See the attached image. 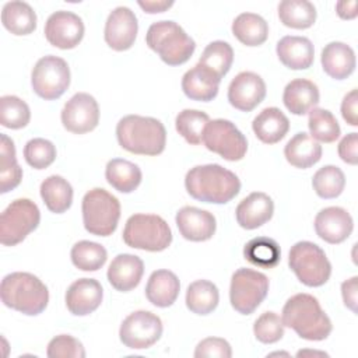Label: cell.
Masks as SVG:
<instances>
[{"mask_svg":"<svg viewBox=\"0 0 358 358\" xmlns=\"http://www.w3.org/2000/svg\"><path fill=\"white\" fill-rule=\"evenodd\" d=\"M232 62L234 49L224 41H214L208 43L199 59V64L211 71L220 80H222V77L229 71Z\"/></svg>","mask_w":358,"mask_h":358,"instance_id":"obj_37","label":"cell"},{"mask_svg":"<svg viewBox=\"0 0 358 358\" xmlns=\"http://www.w3.org/2000/svg\"><path fill=\"white\" fill-rule=\"evenodd\" d=\"M341 295L344 305L357 313V301H358V277L354 275L350 280H345L341 284Z\"/></svg>","mask_w":358,"mask_h":358,"instance_id":"obj_50","label":"cell"},{"mask_svg":"<svg viewBox=\"0 0 358 358\" xmlns=\"http://www.w3.org/2000/svg\"><path fill=\"white\" fill-rule=\"evenodd\" d=\"M27 164L35 169H45L56 159V147L46 138H32L24 147Z\"/></svg>","mask_w":358,"mask_h":358,"instance_id":"obj_44","label":"cell"},{"mask_svg":"<svg viewBox=\"0 0 358 358\" xmlns=\"http://www.w3.org/2000/svg\"><path fill=\"white\" fill-rule=\"evenodd\" d=\"M210 117L206 112L197 109H183L175 119L178 133L192 145L203 143V134Z\"/></svg>","mask_w":358,"mask_h":358,"instance_id":"obj_39","label":"cell"},{"mask_svg":"<svg viewBox=\"0 0 358 358\" xmlns=\"http://www.w3.org/2000/svg\"><path fill=\"white\" fill-rule=\"evenodd\" d=\"M22 179V169L15 158V147L7 134L0 136V193L15 189Z\"/></svg>","mask_w":358,"mask_h":358,"instance_id":"obj_34","label":"cell"},{"mask_svg":"<svg viewBox=\"0 0 358 358\" xmlns=\"http://www.w3.org/2000/svg\"><path fill=\"white\" fill-rule=\"evenodd\" d=\"M144 274L143 260L130 253L117 255L109 264L108 268V281L109 284L122 292L134 289Z\"/></svg>","mask_w":358,"mask_h":358,"instance_id":"obj_21","label":"cell"},{"mask_svg":"<svg viewBox=\"0 0 358 358\" xmlns=\"http://www.w3.org/2000/svg\"><path fill=\"white\" fill-rule=\"evenodd\" d=\"M340 158L350 165H357L358 162V134L348 133L344 136L338 144Z\"/></svg>","mask_w":358,"mask_h":358,"instance_id":"obj_48","label":"cell"},{"mask_svg":"<svg viewBox=\"0 0 358 358\" xmlns=\"http://www.w3.org/2000/svg\"><path fill=\"white\" fill-rule=\"evenodd\" d=\"M274 203L271 197L263 192L250 193L235 210L238 224L245 229H256L271 220Z\"/></svg>","mask_w":358,"mask_h":358,"instance_id":"obj_22","label":"cell"},{"mask_svg":"<svg viewBox=\"0 0 358 358\" xmlns=\"http://www.w3.org/2000/svg\"><path fill=\"white\" fill-rule=\"evenodd\" d=\"M196 358H231L232 350L227 340L220 337H207L201 340L196 350Z\"/></svg>","mask_w":358,"mask_h":358,"instance_id":"obj_47","label":"cell"},{"mask_svg":"<svg viewBox=\"0 0 358 358\" xmlns=\"http://www.w3.org/2000/svg\"><path fill=\"white\" fill-rule=\"evenodd\" d=\"M162 336L161 319L148 310L130 313L120 324L119 337L123 345L131 350H144L154 345Z\"/></svg>","mask_w":358,"mask_h":358,"instance_id":"obj_13","label":"cell"},{"mask_svg":"<svg viewBox=\"0 0 358 358\" xmlns=\"http://www.w3.org/2000/svg\"><path fill=\"white\" fill-rule=\"evenodd\" d=\"M282 323L299 337L309 341H320L329 337L333 324L322 309L319 301L310 294L292 295L282 308Z\"/></svg>","mask_w":358,"mask_h":358,"instance_id":"obj_2","label":"cell"},{"mask_svg":"<svg viewBox=\"0 0 358 358\" xmlns=\"http://www.w3.org/2000/svg\"><path fill=\"white\" fill-rule=\"evenodd\" d=\"M145 42L168 66L186 63L196 49L194 41L175 21H157L151 24Z\"/></svg>","mask_w":358,"mask_h":358,"instance_id":"obj_5","label":"cell"},{"mask_svg":"<svg viewBox=\"0 0 358 358\" xmlns=\"http://www.w3.org/2000/svg\"><path fill=\"white\" fill-rule=\"evenodd\" d=\"M43 32L46 41L52 46L59 49H73L84 36V24L77 14L59 10L49 15Z\"/></svg>","mask_w":358,"mask_h":358,"instance_id":"obj_15","label":"cell"},{"mask_svg":"<svg viewBox=\"0 0 358 358\" xmlns=\"http://www.w3.org/2000/svg\"><path fill=\"white\" fill-rule=\"evenodd\" d=\"M343 119L350 126H358V91L351 90L341 102Z\"/></svg>","mask_w":358,"mask_h":358,"instance_id":"obj_49","label":"cell"},{"mask_svg":"<svg viewBox=\"0 0 358 358\" xmlns=\"http://www.w3.org/2000/svg\"><path fill=\"white\" fill-rule=\"evenodd\" d=\"M41 221L38 206L29 199L11 201L0 217V242L4 246H15L31 234Z\"/></svg>","mask_w":358,"mask_h":358,"instance_id":"obj_9","label":"cell"},{"mask_svg":"<svg viewBox=\"0 0 358 358\" xmlns=\"http://www.w3.org/2000/svg\"><path fill=\"white\" fill-rule=\"evenodd\" d=\"M357 0H344V1H337L336 3V10L340 18L343 20H352L357 17Z\"/></svg>","mask_w":358,"mask_h":358,"instance_id":"obj_52","label":"cell"},{"mask_svg":"<svg viewBox=\"0 0 358 358\" xmlns=\"http://www.w3.org/2000/svg\"><path fill=\"white\" fill-rule=\"evenodd\" d=\"M203 144L207 150L227 161H239L248 151V140L242 131L227 119L210 120L204 129Z\"/></svg>","mask_w":358,"mask_h":358,"instance_id":"obj_12","label":"cell"},{"mask_svg":"<svg viewBox=\"0 0 358 358\" xmlns=\"http://www.w3.org/2000/svg\"><path fill=\"white\" fill-rule=\"evenodd\" d=\"M289 268L308 287H320L331 274V264L320 246L309 241L296 242L288 253Z\"/></svg>","mask_w":358,"mask_h":358,"instance_id":"obj_8","label":"cell"},{"mask_svg":"<svg viewBox=\"0 0 358 358\" xmlns=\"http://www.w3.org/2000/svg\"><path fill=\"white\" fill-rule=\"evenodd\" d=\"M138 6L148 14H155V13H164L168 8L173 6L172 0H138Z\"/></svg>","mask_w":358,"mask_h":358,"instance_id":"obj_51","label":"cell"},{"mask_svg":"<svg viewBox=\"0 0 358 358\" xmlns=\"http://www.w3.org/2000/svg\"><path fill=\"white\" fill-rule=\"evenodd\" d=\"M352 228V217L341 207H326L315 217L316 235L331 245L344 242L351 235Z\"/></svg>","mask_w":358,"mask_h":358,"instance_id":"obj_18","label":"cell"},{"mask_svg":"<svg viewBox=\"0 0 358 358\" xmlns=\"http://www.w3.org/2000/svg\"><path fill=\"white\" fill-rule=\"evenodd\" d=\"M71 262L73 264L83 271H96L99 270L106 259L108 252L106 249L91 241H80L71 248Z\"/></svg>","mask_w":358,"mask_h":358,"instance_id":"obj_40","label":"cell"},{"mask_svg":"<svg viewBox=\"0 0 358 358\" xmlns=\"http://www.w3.org/2000/svg\"><path fill=\"white\" fill-rule=\"evenodd\" d=\"M232 34L246 46H259L268 36V25L259 14L242 13L232 22Z\"/></svg>","mask_w":358,"mask_h":358,"instance_id":"obj_33","label":"cell"},{"mask_svg":"<svg viewBox=\"0 0 358 358\" xmlns=\"http://www.w3.org/2000/svg\"><path fill=\"white\" fill-rule=\"evenodd\" d=\"M41 197L49 211L62 214L73 203V187L63 176L50 175L41 183Z\"/></svg>","mask_w":358,"mask_h":358,"instance_id":"obj_32","label":"cell"},{"mask_svg":"<svg viewBox=\"0 0 358 358\" xmlns=\"http://www.w3.org/2000/svg\"><path fill=\"white\" fill-rule=\"evenodd\" d=\"M31 110L27 102L15 95L0 98V123L7 129H22L29 123Z\"/></svg>","mask_w":358,"mask_h":358,"instance_id":"obj_43","label":"cell"},{"mask_svg":"<svg viewBox=\"0 0 358 358\" xmlns=\"http://www.w3.org/2000/svg\"><path fill=\"white\" fill-rule=\"evenodd\" d=\"M322 67L334 80H344L355 70V53L344 42H330L322 50Z\"/></svg>","mask_w":358,"mask_h":358,"instance_id":"obj_25","label":"cell"},{"mask_svg":"<svg viewBox=\"0 0 358 358\" xmlns=\"http://www.w3.org/2000/svg\"><path fill=\"white\" fill-rule=\"evenodd\" d=\"M34 92L46 101L60 98L70 85V69L64 59L53 55L41 57L32 69Z\"/></svg>","mask_w":358,"mask_h":358,"instance_id":"obj_11","label":"cell"},{"mask_svg":"<svg viewBox=\"0 0 358 358\" xmlns=\"http://www.w3.org/2000/svg\"><path fill=\"white\" fill-rule=\"evenodd\" d=\"M252 129L260 141L266 144H275L288 133L289 120L278 108H264L253 119Z\"/></svg>","mask_w":358,"mask_h":358,"instance_id":"obj_28","label":"cell"},{"mask_svg":"<svg viewBox=\"0 0 358 358\" xmlns=\"http://www.w3.org/2000/svg\"><path fill=\"white\" fill-rule=\"evenodd\" d=\"M303 355H322V357H327L326 352H320V351H299L296 354V357H303Z\"/></svg>","mask_w":358,"mask_h":358,"instance_id":"obj_53","label":"cell"},{"mask_svg":"<svg viewBox=\"0 0 358 358\" xmlns=\"http://www.w3.org/2000/svg\"><path fill=\"white\" fill-rule=\"evenodd\" d=\"M308 127L309 136L322 143H333L341 134L340 124L334 115L323 108H313L309 112Z\"/></svg>","mask_w":358,"mask_h":358,"instance_id":"obj_41","label":"cell"},{"mask_svg":"<svg viewBox=\"0 0 358 358\" xmlns=\"http://www.w3.org/2000/svg\"><path fill=\"white\" fill-rule=\"evenodd\" d=\"M179 289L180 282L175 273L169 270H157L151 273L147 281L145 296L152 305L168 308L176 301Z\"/></svg>","mask_w":358,"mask_h":358,"instance_id":"obj_27","label":"cell"},{"mask_svg":"<svg viewBox=\"0 0 358 358\" xmlns=\"http://www.w3.org/2000/svg\"><path fill=\"white\" fill-rule=\"evenodd\" d=\"M103 298L101 284L94 278H78L66 291V306L76 316H87L99 308Z\"/></svg>","mask_w":358,"mask_h":358,"instance_id":"obj_20","label":"cell"},{"mask_svg":"<svg viewBox=\"0 0 358 358\" xmlns=\"http://www.w3.org/2000/svg\"><path fill=\"white\" fill-rule=\"evenodd\" d=\"M46 355L50 358H84L85 350L81 341L73 336L60 334L49 341Z\"/></svg>","mask_w":358,"mask_h":358,"instance_id":"obj_46","label":"cell"},{"mask_svg":"<svg viewBox=\"0 0 358 358\" xmlns=\"http://www.w3.org/2000/svg\"><path fill=\"white\" fill-rule=\"evenodd\" d=\"M268 278L252 268H238L231 278L229 301L232 308L241 315L253 313L268 292Z\"/></svg>","mask_w":358,"mask_h":358,"instance_id":"obj_10","label":"cell"},{"mask_svg":"<svg viewBox=\"0 0 358 358\" xmlns=\"http://www.w3.org/2000/svg\"><path fill=\"white\" fill-rule=\"evenodd\" d=\"M285 159L295 168L306 169L322 158V145L308 133H296L284 148Z\"/></svg>","mask_w":358,"mask_h":358,"instance_id":"obj_29","label":"cell"},{"mask_svg":"<svg viewBox=\"0 0 358 358\" xmlns=\"http://www.w3.org/2000/svg\"><path fill=\"white\" fill-rule=\"evenodd\" d=\"M266 96V83L253 71H242L228 87L229 103L242 112L253 110Z\"/></svg>","mask_w":358,"mask_h":358,"instance_id":"obj_17","label":"cell"},{"mask_svg":"<svg viewBox=\"0 0 358 358\" xmlns=\"http://www.w3.org/2000/svg\"><path fill=\"white\" fill-rule=\"evenodd\" d=\"M84 228L96 236H109L115 232L120 218V203L102 187L91 189L81 203Z\"/></svg>","mask_w":358,"mask_h":358,"instance_id":"obj_6","label":"cell"},{"mask_svg":"<svg viewBox=\"0 0 358 358\" xmlns=\"http://www.w3.org/2000/svg\"><path fill=\"white\" fill-rule=\"evenodd\" d=\"M220 301L218 288L208 280L193 281L186 291V306L196 315L211 313Z\"/></svg>","mask_w":358,"mask_h":358,"instance_id":"obj_35","label":"cell"},{"mask_svg":"<svg viewBox=\"0 0 358 358\" xmlns=\"http://www.w3.org/2000/svg\"><path fill=\"white\" fill-rule=\"evenodd\" d=\"M1 302L27 316L42 313L49 302L48 287L34 274L15 271L7 274L0 285Z\"/></svg>","mask_w":358,"mask_h":358,"instance_id":"obj_4","label":"cell"},{"mask_svg":"<svg viewBox=\"0 0 358 358\" xmlns=\"http://www.w3.org/2000/svg\"><path fill=\"white\" fill-rule=\"evenodd\" d=\"M175 220L180 235L187 241L204 242L215 234V217L207 210L186 206L176 213Z\"/></svg>","mask_w":358,"mask_h":358,"instance_id":"obj_19","label":"cell"},{"mask_svg":"<svg viewBox=\"0 0 358 358\" xmlns=\"http://www.w3.org/2000/svg\"><path fill=\"white\" fill-rule=\"evenodd\" d=\"M64 129L74 134L92 131L99 123V106L95 98L87 92L74 94L62 109Z\"/></svg>","mask_w":358,"mask_h":358,"instance_id":"obj_14","label":"cell"},{"mask_svg":"<svg viewBox=\"0 0 358 358\" xmlns=\"http://www.w3.org/2000/svg\"><path fill=\"white\" fill-rule=\"evenodd\" d=\"M312 186L319 197L336 199L344 190L345 176L338 166L326 165L316 171L312 178Z\"/></svg>","mask_w":358,"mask_h":358,"instance_id":"obj_42","label":"cell"},{"mask_svg":"<svg viewBox=\"0 0 358 358\" xmlns=\"http://www.w3.org/2000/svg\"><path fill=\"white\" fill-rule=\"evenodd\" d=\"M1 22L14 35H28L36 28V14L25 1H8L1 10Z\"/></svg>","mask_w":358,"mask_h":358,"instance_id":"obj_31","label":"cell"},{"mask_svg":"<svg viewBox=\"0 0 358 358\" xmlns=\"http://www.w3.org/2000/svg\"><path fill=\"white\" fill-rule=\"evenodd\" d=\"M280 62L291 70H306L312 66L315 49L306 36L287 35L277 42L275 48Z\"/></svg>","mask_w":358,"mask_h":358,"instance_id":"obj_23","label":"cell"},{"mask_svg":"<svg viewBox=\"0 0 358 358\" xmlns=\"http://www.w3.org/2000/svg\"><path fill=\"white\" fill-rule=\"evenodd\" d=\"M320 95L317 85L306 78H295L289 81L282 94L285 108L298 116L309 113L319 103Z\"/></svg>","mask_w":358,"mask_h":358,"instance_id":"obj_24","label":"cell"},{"mask_svg":"<svg viewBox=\"0 0 358 358\" xmlns=\"http://www.w3.org/2000/svg\"><path fill=\"white\" fill-rule=\"evenodd\" d=\"M187 193L199 201L225 204L241 190L239 178L218 164L197 165L185 178Z\"/></svg>","mask_w":358,"mask_h":358,"instance_id":"obj_1","label":"cell"},{"mask_svg":"<svg viewBox=\"0 0 358 358\" xmlns=\"http://www.w3.org/2000/svg\"><path fill=\"white\" fill-rule=\"evenodd\" d=\"M123 241L134 249L161 252L171 245L172 232L168 222L157 214H134L126 221Z\"/></svg>","mask_w":358,"mask_h":358,"instance_id":"obj_7","label":"cell"},{"mask_svg":"<svg viewBox=\"0 0 358 358\" xmlns=\"http://www.w3.org/2000/svg\"><path fill=\"white\" fill-rule=\"evenodd\" d=\"M137 31L138 22L136 14L129 7H116L110 11L105 22V42L113 50H127L133 46L137 36Z\"/></svg>","mask_w":358,"mask_h":358,"instance_id":"obj_16","label":"cell"},{"mask_svg":"<svg viewBox=\"0 0 358 358\" xmlns=\"http://www.w3.org/2000/svg\"><path fill=\"white\" fill-rule=\"evenodd\" d=\"M253 333L260 343H277L284 336L282 319L275 312H264L256 319L253 324Z\"/></svg>","mask_w":358,"mask_h":358,"instance_id":"obj_45","label":"cell"},{"mask_svg":"<svg viewBox=\"0 0 358 358\" xmlns=\"http://www.w3.org/2000/svg\"><path fill=\"white\" fill-rule=\"evenodd\" d=\"M243 256L255 266L270 268L278 264L281 250L274 239L268 236H256L245 245Z\"/></svg>","mask_w":358,"mask_h":358,"instance_id":"obj_38","label":"cell"},{"mask_svg":"<svg viewBox=\"0 0 358 358\" xmlns=\"http://www.w3.org/2000/svg\"><path fill=\"white\" fill-rule=\"evenodd\" d=\"M105 178L108 183L120 193H131L141 183V169L123 158H113L106 164Z\"/></svg>","mask_w":358,"mask_h":358,"instance_id":"obj_30","label":"cell"},{"mask_svg":"<svg viewBox=\"0 0 358 358\" xmlns=\"http://www.w3.org/2000/svg\"><path fill=\"white\" fill-rule=\"evenodd\" d=\"M116 138L131 154L158 155L165 150L166 130L155 117L127 115L116 126Z\"/></svg>","mask_w":358,"mask_h":358,"instance_id":"obj_3","label":"cell"},{"mask_svg":"<svg viewBox=\"0 0 358 358\" xmlns=\"http://www.w3.org/2000/svg\"><path fill=\"white\" fill-rule=\"evenodd\" d=\"M280 21L294 29H306L316 21V8L308 0H282L278 4Z\"/></svg>","mask_w":358,"mask_h":358,"instance_id":"obj_36","label":"cell"},{"mask_svg":"<svg viewBox=\"0 0 358 358\" xmlns=\"http://www.w3.org/2000/svg\"><path fill=\"white\" fill-rule=\"evenodd\" d=\"M220 83V78L197 63L183 74L182 90L185 95L193 101L208 102L217 96Z\"/></svg>","mask_w":358,"mask_h":358,"instance_id":"obj_26","label":"cell"}]
</instances>
